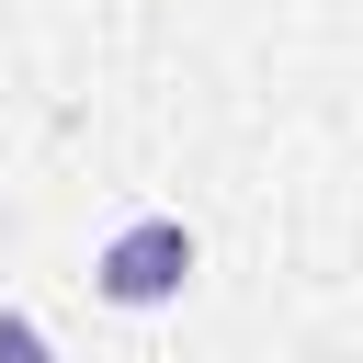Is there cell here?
<instances>
[{
  "mask_svg": "<svg viewBox=\"0 0 363 363\" xmlns=\"http://www.w3.org/2000/svg\"><path fill=\"white\" fill-rule=\"evenodd\" d=\"M193 227L182 216H125L102 250H91V295L102 306H125V318H147V306H182V284H193Z\"/></svg>",
  "mask_w": 363,
  "mask_h": 363,
  "instance_id": "obj_1",
  "label": "cell"
},
{
  "mask_svg": "<svg viewBox=\"0 0 363 363\" xmlns=\"http://www.w3.org/2000/svg\"><path fill=\"white\" fill-rule=\"evenodd\" d=\"M0 363H57V340H45L23 306H0Z\"/></svg>",
  "mask_w": 363,
  "mask_h": 363,
  "instance_id": "obj_2",
  "label": "cell"
}]
</instances>
